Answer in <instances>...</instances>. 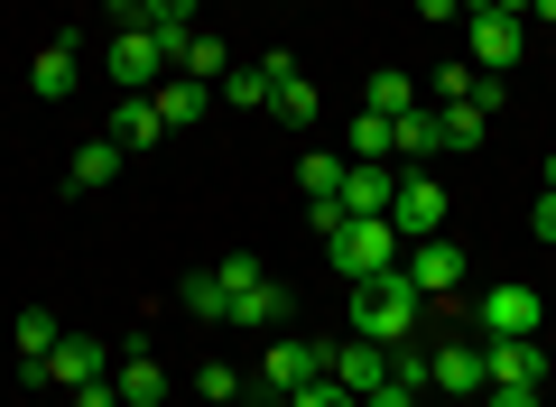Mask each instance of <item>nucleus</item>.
Segmentation results:
<instances>
[{"label": "nucleus", "instance_id": "nucleus-1", "mask_svg": "<svg viewBox=\"0 0 556 407\" xmlns=\"http://www.w3.org/2000/svg\"><path fill=\"white\" fill-rule=\"evenodd\" d=\"M417 306H427V296H417L408 288V278H362V288H353V333H362V343H417Z\"/></svg>", "mask_w": 556, "mask_h": 407}, {"label": "nucleus", "instance_id": "nucleus-2", "mask_svg": "<svg viewBox=\"0 0 556 407\" xmlns=\"http://www.w3.org/2000/svg\"><path fill=\"white\" fill-rule=\"evenodd\" d=\"M325 259H334V278H353V288H362V278H390L399 259H408V241H399L380 214H353V222L325 232Z\"/></svg>", "mask_w": 556, "mask_h": 407}, {"label": "nucleus", "instance_id": "nucleus-3", "mask_svg": "<svg viewBox=\"0 0 556 407\" xmlns=\"http://www.w3.org/2000/svg\"><path fill=\"white\" fill-rule=\"evenodd\" d=\"M519 47H529V20H510V10H482V0H464V56L482 65V75H510Z\"/></svg>", "mask_w": 556, "mask_h": 407}, {"label": "nucleus", "instance_id": "nucleus-4", "mask_svg": "<svg viewBox=\"0 0 556 407\" xmlns=\"http://www.w3.org/2000/svg\"><path fill=\"white\" fill-rule=\"evenodd\" d=\"M445 214H455V194H445L427 167H408V176H399V194H390V232H399V241L445 232Z\"/></svg>", "mask_w": 556, "mask_h": 407}, {"label": "nucleus", "instance_id": "nucleus-5", "mask_svg": "<svg viewBox=\"0 0 556 407\" xmlns=\"http://www.w3.org/2000/svg\"><path fill=\"white\" fill-rule=\"evenodd\" d=\"M538 325H547V296L519 288V278H501L482 296V343H538Z\"/></svg>", "mask_w": 556, "mask_h": 407}, {"label": "nucleus", "instance_id": "nucleus-6", "mask_svg": "<svg viewBox=\"0 0 556 407\" xmlns=\"http://www.w3.org/2000/svg\"><path fill=\"white\" fill-rule=\"evenodd\" d=\"M399 278H408L417 296H455V288H464V241H455V232H427V241H408Z\"/></svg>", "mask_w": 556, "mask_h": 407}, {"label": "nucleus", "instance_id": "nucleus-7", "mask_svg": "<svg viewBox=\"0 0 556 407\" xmlns=\"http://www.w3.org/2000/svg\"><path fill=\"white\" fill-rule=\"evenodd\" d=\"M306 380H325V343H306V333H278V343L260 352V389H269V398H298Z\"/></svg>", "mask_w": 556, "mask_h": 407}, {"label": "nucleus", "instance_id": "nucleus-8", "mask_svg": "<svg viewBox=\"0 0 556 407\" xmlns=\"http://www.w3.org/2000/svg\"><path fill=\"white\" fill-rule=\"evenodd\" d=\"M102 65H112V84H121V93H159V84H167V47L149 38V28H121Z\"/></svg>", "mask_w": 556, "mask_h": 407}, {"label": "nucleus", "instance_id": "nucleus-9", "mask_svg": "<svg viewBox=\"0 0 556 407\" xmlns=\"http://www.w3.org/2000/svg\"><path fill=\"white\" fill-rule=\"evenodd\" d=\"M427 389H437V398H482V389H492L482 343H427Z\"/></svg>", "mask_w": 556, "mask_h": 407}, {"label": "nucleus", "instance_id": "nucleus-10", "mask_svg": "<svg viewBox=\"0 0 556 407\" xmlns=\"http://www.w3.org/2000/svg\"><path fill=\"white\" fill-rule=\"evenodd\" d=\"M390 194H399L390 157H343V194H334L343 222H353V214H380V222H390Z\"/></svg>", "mask_w": 556, "mask_h": 407}, {"label": "nucleus", "instance_id": "nucleus-11", "mask_svg": "<svg viewBox=\"0 0 556 407\" xmlns=\"http://www.w3.org/2000/svg\"><path fill=\"white\" fill-rule=\"evenodd\" d=\"M56 380V389H84V380H112V343H93V333H65L56 352H47V370H38V389Z\"/></svg>", "mask_w": 556, "mask_h": 407}, {"label": "nucleus", "instance_id": "nucleus-12", "mask_svg": "<svg viewBox=\"0 0 556 407\" xmlns=\"http://www.w3.org/2000/svg\"><path fill=\"white\" fill-rule=\"evenodd\" d=\"M298 194H306V214H316V232H334V222H343V204H334V194H343V157L334 149H306L298 157Z\"/></svg>", "mask_w": 556, "mask_h": 407}, {"label": "nucleus", "instance_id": "nucleus-13", "mask_svg": "<svg viewBox=\"0 0 556 407\" xmlns=\"http://www.w3.org/2000/svg\"><path fill=\"white\" fill-rule=\"evenodd\" d=\"M325 380L353 389V398H371V389L390 380V343H325Z\"/></svg>", "mask_w": 556, "mask_h": 407}, {"label": "nucleus", "instance_id": "nucleus-14", "mask_svg": "<svg viewBox=\"0 0 556 407\" xmlns=\"http://www.w3.org/2000/svg\"><path fill=\"white\" fill-rule=\"evenodd\" d=\"M75 75H84V47L56 28V47H38V65H28V93H38V102H65V93H75Z\"/></svg>", "mask_w": 556, "mask_h": 407}, {"label": "nucleus", "instance_id": "nucleus-15", "mask_svg": "<svg viewBox=\"0 0 556 407\" xmlns=\"http://www.w3.org/2000/svg\"><path fill=\"white\" fill-rule=\"evenodd\" d=\"M482 370H492V389H547V352L538 343H482Z\"/></svg>", "mask_w": 556, "mask_h": 407}, {"label": "nucleus", "instance_id": "nucleus-16", "mask_svg": "<svg viewBox=\"0 0 556 407\" xmlns=\"http://www.w3.org/2000/svg\"><path fill=\"white\" fill-rule=\"evenodd\" d=\"M102 139H121V157H130V149H159L167 120H159V102H149V93H121V112H112V130H102Z\"/></svg>", "mask_w": 556, "mask_h": 407}, {"label": "nucleus", "instance_id": "nucleus-17", "mask_svg": "<svg viewBox=\"0 0 556 407\" xmlns=\"http://www.w3.org/2000/svg\"><path fill=\"white\" fill-rule=\"evenodd\" d=\"M167 75H186V84H223V75H232V47H223L214 28H195V38L167 56Z\"/></svg>", "mask_w": 556, "mask_h": 407}, {"label": "nucleus", "instance_id": "nucleus-18", "mask_svg": "<svg viewBox=\"0 0 556 407\" xmlns=\"http://www.w3.org/2000/svg\"><path fill=\"white\" fill-rule=\"evenodd\" d=\"M112 389H121V407H159V398H167V370L149 361V352H121V361H112Z\"/></svg>", "mask_w": 556, "mask_h": 407}, {"label": "nucleus", "instance_id": "nucleus-19", "mask_svg": "<svg viewBox=\"0 0 556 407\" xmlns=\"http://www.w3.org/2000/svg\"><path fill=\"white\" fill-rule=\"evenodd\" d=\"M232 325H251V333L288 325V288H278V278H251V288L232 296Z\"/></svg>", "mask_w": 556, "mask_h": 407}, {"label": "nucleus", "instance_id": "nucleus-20", "mask_svg": "<svg viewBox=\"0 0 556 407\" xmlns=\"http://www.w3.org/2000/svg\"><path fill=\"white\" fill-rule=\"evenodd\" d=\"M177 306L195 315V325H232V288H223V269H195V278L177 288Z\"/></svg>", "mask_w": 556, "mask_h": 407}, {"label": "nucleus", "instance_id": "nucleus-21", "mask_svg": "<svg viewBox=\"0 0 556 407\" xmlns=\"http://www.w3.org/2000/svg\"><path fill=\"white\" fill-rule=\"evenodd\" d=\"M390 130H399V157H408V167H427V157H445V130H437V112H427V102H417V112H399Z\"/></svg>", "mask_w": 556, "mask_h": 407}, {"label": "nucleus", "instance_id": "nucleus-22", "mask_svg": "<svg viewBox=\"0 0 556 407\" xmlns=\"http://www.w3.org/2000/svg\"><path fill=\"white\" fill-rule=\"evenodd\" d=\"M56 343H65L56 315H47V306H20V370H28V380L47 370V352H56Z\"/></svg>", "mask_w": 556, "mask_h": 407}, {"label": "nucleus", "instance_id": "nucleus-23", "mask_svg": "<svg viewBox=\"0 0 556 407\" xmlns=\"http://www.w3.org/2000/svg\"><path fill=\"white\" fill-rule=\"evenodd\" d=\"M65 176H75L84 194H102V186L121 176V139H84V149H75V167H65Z\"/></svg>", "mask_w": 556, "mask_h": 407}, {"label": "nucleus", "instance_id": "nucleus-24", "mask_svg": "<svg viewBox=\"0 0 556 407\" xmlns=\"http://www.w3.org/2000/svg\"><path fill=\"white\" fill-rule=\"evenodd\" d=\"M214 93L232 102V112H269V56H260V65H232V75H223Z\"/></svg>", "mask_w": 556, "mask_h": 407}, {"label": "nucleus", "instance_id": "nucleus-25", "mask_svg": "<svg viewBox=\"0 0 556 407\" xmlns=\"http://www.w3.org/2000/svg\"><path fill=\"white\" fill-rule=\"evenodd\" d=\"M149 102H159V120H167V130H186V120H204V84H186V75H167V84H159Z\"/></svg>", "mask_w": 556, "mask_h": 407}, {"label": "nucleus", "instance_id": "nucleus-26", "mask_svg": "<svg viewBox=\"0 0 556 407\" xmlns=\"http://www.w3.org/2000/svg\"><path fill=\"white\" fill-rule=\"evenodd\" d=\"M362 112H380V120H399V112H417V84L399 75V65H380V75H371V102H362Z\"/></svg>", "mask_w": 556, "mask_h": 407}, {"label": "nucleus", "instance_id": "nucleus-27", "mask_svg": "<svg viewBox=\"0 0 556 407\" xmlns=\"http://www.w3.org/2000/svg\"><path fill=\"white\" fill-rule=\"evenodd\" d=\"M437 130H445V149H482V139H492V120H482L473 102H445V112H437Z\"/></svg>", "mask_w": 556, "mask_h": 407}, {"label": "nucleus", "instance_id": "nucleus-28", "mask_svg": "<svg viewBox=\"0 0 556 407\" xmlns=\"http://www.w3.org/2000/svg\"><path fill=\"white\" fill-rule=\"evenodd\" d=\"M353 157H399V130H390L380 112H362V120H353Z\"/></svg>", "mask_w": 556, "mask_h": 407}, {"label": "nucleus", "instance_id": "nucleus-29", "mask_svg": "<svg viewBox=\"0 0 556 407\" xmlns=\"http://www.w3.org/2000/svg\"><path fill=\"white\" fill-rule=\"evenodd\" d=\"M204 407H241V370H223V361H204Z\"/></svg>", "mask_w": 556, "mask_h": 407}, {"label": "nucleus", "instance_id": "nucleus-30", "mask_svg": "<svg viewBox=\"0 0 556 407\" xmlns=\"http://www.w3.org/2000/svg\"><path fill=\"white\" fill-rule=\"evenodd\" d=\"M473 75H482V65H445V75H437V112H445V102H473Z\"/></svg>", "mask_w": 556, "mask_h": 407}, {"label": "nucleus", "instance_id": "nucleus-31", "mask_svg": "<svg viewBox=\"0 0 556 407\" xmlns=\"http://www.w3.org/2000/svg\"><path fill=\"white\" fill-rule=\"evenodd\" d=\"M288 407H362V398H353V389H334V380H306Z\"/></svg>", "mask_w": 556, "mask_h": 407}, {"label": "nucleus", "instance_id": "nucleus-32", "mask_svg": "<svg viewBox=\"0 0 556 407\" xmlns=\"http://www.w3.org/2000/svg\"><path fill=\"white\" fill-rule=\"evenodd\" d=\"M417 398H427V389H408V380H380V389H371L362 407H417Z\"/></svg>", "mask_w": 556, "mask_h": 407}, {"label": "nucleus", "instance_id": "nucleus-33", "mask_svg": "<svg viewBox=\"0 0 556 407\" xmlns=\"http://www.w3.org/2000/svg\"><path fill=\"white\" fill-rule=\"evenodd\" d=\"M529 232H538V241H547V251H556V186H547V194H538V204H529Z\"/></svg>", "mask_w": 556, "mask_h": 407}, {"label": "nucleus", "instance_id": "nucleus-34", "mask_svg": "<svg viewBox=\"0 0 556 407\" xmlns=\"http://www.w3.org/2000/svg\"><path fill=\"white\" fill-rule=\"evenodd\" d=\"M65 407H121V389H112V380H84V389H75Z\"/></svg>", "mask_w": 556, "mask_h": 407}, {"label": "nucleus", "instance_id": "nucleus-35", "mask_svg": "<svg viewBox=\"0 0 556 407\" xmlns=\"http://www.w3.org/2000/svg\"><path fill=\"white\" fill-rule=\"evenodd\" d=\"M417 20H427V28H445V20H464V0H417Z\"/></svg>", "mask_w": 556, "mask_h": 407}, {"label": "nucleus", "instance_id": "nucleus-36", "mask_svg": "<svg viewBox=\"0 0 556 407\" xmlns=\"http://www.w3.org/2000/svg\"><path fill=\"white\" fill-rule=\"evenodd\" d=\"M482 398H492V407H547L538 389H482Z\"/></svg>", "mask_w": 556, "mask_h": 407}, {"label": "nucleus", "instance_id": "nucleus-37", "mask_svg": "<svg viewBox=\"0 0 556 407\" xmlns=\"http://www.w3.org/2000/svg\"><path fill=\"white\" fill-rule=\"evenodd\" d=\"M102 10H112L121 28H139V20H149V0H102Z\"/></svg>", "mask_w": 556, "mask_h": 407}, {"label": "nucleus", "instance_id": "nucleus-38", "mask_svg": "<svg viewBox=\"0 0 556 407\" xmlns=\"http://www.w3.org/2000/svg\"><path fill=\"white\" fill-rule=\"evenodd\" d=\"M149 20H195V0H149Z\"/></svg>", "mask_w": 556, "mask_h": 407}, {"label": "nucleus", "instance_id": "nucleus-39", "mask_svg": "<svg viewBox=\"0 0 556 407\" xmlns=\"http://www.w3.org/2000/svg\"><path fill=\"white\" fill-rule=\"evenodd\" d=\"M482 10H510V20H529V0H482Z\"/></svg>", "mask_w": 556, "mask_h": 407}, {"label": "nucleus", "instance_id": "nucleus-40", "mask_svg": "<svg viewBox=\"0 0 556 407\" xmlns=\"http://www.w3.org/2000/svg\"><path fill=\"white\" fill-rule=\"evenodd\" d=\"M529 20H547V28H556V0H529Z\"/></svg>", "mask_w": 556, "mask_h": 407}]
</instances>
